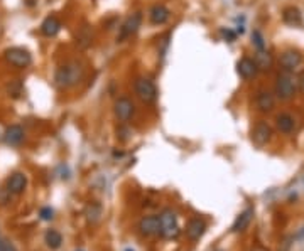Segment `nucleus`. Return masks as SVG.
Returning a JSON list of instances; mask_svg holds the SVG:
<instances>
[{"label": "nucleus", "mask_w": 304, "mask_h": 251, "mask_svg": "<svg viewBox=\"0 0 304 251\" xmlns=\"http://www.w3.org/2000/svg\"><path fill=\"white\" fill-rule=\"evenodd\" d=\"M39 216H41L42 221H51L52 218H54V211H52L51 207H42Z\"/></svg>", "instance_id": "obj_28"}, {"label": "nucleus", "mask_w": 304, "mask_h": 251, "mask_svg": "<svg viewBox=\"0 0 304 251\" xmlns=\"http://www.w3.org/2000/svg\"><path fill=\"white\" fill-rule=\"evenodd\" d=\"M80 251H81V249H80Z\"/></svg>", "instance_id": "obj_34"}, {"label": "nucleus", "mask_w": 304, "mask_h": 251, "mask_svg": "<svg viewBox=\"0 0 304 251\" xmlns=\"http://www.w3.org/2000/svg\"><path fill=\"white\" fill-rule=\"evenodd\" d=\"M296 86H297V90L304 95V69L296 76Z\"/></svg>", "instance_id": "obj_29"}, {"label": "nucleus", "mask_w": 304, "mask_h": 251, "mask_svg": "<svg viewBox=\"0 0 304 251\" xmlns=\"http://www.w3.org/2000/svg\"><path fill=\"white\" fill-rule=\"evenodd\" d=\"M85 78V67L80 61H66L54 71V86L57 90H70L80 85Z\"/></svg>", "instance_id": "obj_1"}, {"label": "nucleus", "mask_w": 304, "mask_h": 251, "mask_svg": "<svg viewBox=\"0 0 304 251\" xmlns=\"http://www.w3.org/2000/svg\"><path fill=\"white\" fill-rule=\"evenodd\" d=\"M252 218H254V207H247L244 212H240V216H236L233 226H231V231L233 233H242L250 226L252 223Z\"/></svg>", "instance_id": "obj_19"}, {"label": "nucleus", "mask_w": 304, "mask_h": 251, "mask_svg": "<svg viewBox=\"0 0 304 251\" xmlns=\"http://www.w3.org/2000/svg\"><path fill=\"white\" fill-rule=\"evenodd\" d=\"M41 34L46 37H54L61 31V21L56 16H47L41 24Z\"/></svg>", "instance_id": "obj_18"}, {"label": "nucleus", "mask_w": 304, "mask_h": 251, "mask_svg": "<svg viewBox=\"0 0 304 251\" xmlns=\"http://www.w3.org/2000/svg\"><path fill=\"white\" fill-rule=\"evenodd\" d=\"M113 113H115V117H117L118 122H122V123L129 122V120L135 115V105H134V101L130 100V98H127V96H122V98L115 100V103H113Z\"/></svg>", "instance_id": "obj_8"}, {"label": "nucleus", "mask_w": 304, "mask_h": 251, "mask_svg": "<svg viewBox=\"0 0 304 251\" xmlns=\"http://www.w3.org/2000/svg\"><path fill=\"white\" fill-rule=\"evenodd\" d=\"M255 106L260 113H270L276 108V95L269 90H260L255 96Z\"/></svg>", "instance_id": "obj_9"}, {"label": "nucleus", "mask_w": 304, "mask_h": 251, "mask_svg": "<svg viewBox=\"0 0 304 251\" xmlns=\"http://www.w3.org/2000/svg\"><path fill=\"white\" fill-rule=\"evenodd\" d=\"M169 17H171V12L162 4H156L149 11V21H151L152 26H164L169 21Z\"/></svg>", "instance_id": "obj_12"}, {"label": "nucleus", "mask_w": 304, "mask_h": 251, "mask_svg": "<svg viewBox=\"0 0 304 251\" xmlns=\"http://www.w3.org/2000/svg\"><path fill=\"white\" fill-rule=\"evenodd\" d=\"M0 251H6V239L0 238Z\"/></svg>", "instance_id": "obj_32"}, {"label": "nucleus", "mask_w": 304, "mask_h": 251, "mask_svg": "<svg viewBox=\"0 0 304 251\" xmlns=\"http://www.w3.org/2000/svg\"><path fill=\"white\" fill-rule=\"evenodd\" d=\"M297 91L296 86V78L292 76V73H282L277 76L276 79V86H274V95H276L277 100L281 101H289L291 98H294Z\"/></svg>", "instance_id": "obj_2"}, {"label": "nucleus", "mask_w": 304, "mask_h": 251, "mask_svg": "<svg viewBox=\"0 0 304 251\" xmlns=\"http://www.w3.org/2000/svg\"><path fill=\"white\" fill-rule=\"evenodd\" d=\"M252 44L257 51H265V39L260 31H254L252 32Z\"/></svg>", "instance_id": "obj_26"}, {"label": "nucleus", "mask_w": 304, "mask_h": 251, "mask_svg": "<svg viewBox=\"0 0 304 251\" xmlns=\"http://www.w3.org/2000/svg\"><path fill=\"white\" fill-rule=\"evenodd\" d=\"M7 93L14 96V98H17V96L22 95V81L21 79H14L11 83L7 85Z\"/></svg>", "instance_id": "obj_25"}, {"label": "nucleus", "mask_w": 304, "mask_h": 251, "mask_svg": "<svg viewBox=\"0 0 304 251\" xmlns=\"http://www.w3.org/2000/svg\"><path fill=\"white\" fill-rule=\"evenodd\" d=\"M127 251H132V249H127Z\"/></svg>", "instance_id": "obj_33"}, {"label": "nucleus", "mask_w": 304, "mask_h": 251, "mask_svg": "<svg viewBox=\"0 0 304 251\" xmlns=\"http://www.w3.org/2000/svg\"><path fill=\"white\" fill-rule=\"evenodd\" d=\"M91 42H93V32H91V29L88 26L81 27L80 32L76 34V44L86 49V47L91 46Z\"/></svg>", "instance_id": "obj_22"}, {"label": "nucleus", "mask_w": 304, "mask_h": 251, "mask_svg": "<svg viewBox=\"0 0 304 251\" xmlns=\"http://www.w3.org/2000/svg\"><path fill=\"white\" fill-rule=\"evenodd\" d=\"M4 57L9 64L17 67V69H26L32 64V54L24 47H9L4 52Z\"/></svg>", "instance_id": "obj_4"}, {"label": "nucleus", "mask_w": 304, "mask_h": 251, "mask_svg": "<svg viewBox=\"0 0 304 251\" xmlns=\"http://www.w3.org/2000/svg\"><path fill=\"white\" fill-rule=\"evenodd\" d=\"M254 62L257 66L259 71H269L272 67V56L269 54L267 51H257L255 52V57H254Z\"/></svg>", "instance_id": "obj_20"}, {"label": "nucleus", "mask_w": 304, "mask_h": 251, "mask_svg": "<svg viewBox=\"0 0 304 251\" xmlns=\"http://www.w3.org/2000/svg\"><path fill=\"white\" fill-rule=\"evenodd\" d=\"M129 135H130V130H129L127 127H124V125L117 130V137H118L120 140H127Z\"/></svg>", "instance_id": "obj_30"}, {"label": "nucleus", "mask_w": 304, "mask_h": 251, "mask_svg": "<svg viewBox=\"0 0 304 251\" xmlns=\"http://www.w3.org/2000/svg\"><path fill=\"white\" fill-rule=\"evenodd\" d=\"M236 73L242 79H252L257 76L259 69L257 66H255L254 59H250V57H242L238 62H236Z\"/></svg>", "instance_id": "obj_14"}, {"label": "nucleus", "mask_w": 304, "mask_h": 251, "mask_svg": "<svg viewBox=\"0 0 304 251\" xmlns=\"http://www.w3.org/2000/svg\"><path fill=\"white\" fill-rule=\"evenodd\" d=\"M101 212L103 211H101V206L98 202H91V204L86 206L85 216H86V219H88V223L96 224V223H100V219H101Z\"/></svg>", "instance_id": "obj_23"}, {"label": "nucleus", "mask_w": 304, "mask_h": 251, "mask_svg": "<svg viewBox=\"0 0 304 251\" xmlns=\"http://www.w3.org/2000/svg\"><path fill=\"white\" fill-rule=\"evenodd\" d=\"M272 138V128H270L269 123L265 122H259L257 125L254 127L252 130V140L254 143H257V145H265V143L269 142V140Z\"/></svg>", "instance_id": "obj_11"}, {"label": "nucleus", "mask_w": 304, "mask_h": 251, "mask_svg": "<svg viewBox=\"0 0 304 251\" xmlns=\"http://www.w3.org/2000/svg\"><path fill=\"white\" fill-rule=\"evenodd\" d=\"M142 12L137 11L134 14H130V16L125 19V21L122 22V26H120L118 29V34H117V42H124L127 41L129 37H132L137 34V31L141 29L142 26Z\"/></svg>", "instance_id": "obj_5"}, {"label": "nucleus", "mask_w": 304, "mask_h": 251, "mask_svg": "<svg viewBox=\"0 0 304 251\" xmlns=\"http://www.w3.org/2000/svg\"><path fill=\"white\" fill-rule=\"evenodd\" d=\"M161 221V234L166 239H172L179 234V224H177L176 212L172 209H164L162 214L159 216Z\"/></svg>", "instance_id": "obj_6"}, {"label": "nucleus", "mask_w": 304, "mask_h": 251, "mask_svg": "<svg viewBox=\"0 0 304 251\" xmlns=\"http://www.w3.org/2000/svg\"><path fill=\"white\" fill-rule=\"evenodd\" d=\"M220 34H221V37H223L226 42H233L235 37H236V32H233L231 29H221Z\"/></svg>", "instance_id": "obj_27"}, {"label": "nucleus", "mask_w": 304, "mask_h": 251, "mask_svg": "<svg viewBox=\"0 0 304 251\" xmlns=\"http://www.w3.org/2000/svg\"><path fill=\"white\" fill-rule=\"evenodd\" d=\"M139 231L142 236H154L161 233V221L159 216H146L139 221Z\"/></svg>", "instance_id": "obj_10"}, {"label": "nucleus", "mask_w": 304, "mask_h": 251, "mask_svg": "<svg viewBox=\"0 0 304 251\" xmlns=\"http://www.w3.org/2000/svg\"><path fill=\"white\" fill-rule=\"evenodd\" d=\"M282 19H284V22L289 24V26H292V27L301 26L302 24L301 12H299V9H296V7H287L282 14Z\"/></svg>", "instance_id": "obj_21"}, {"label": "nucleus", "mask_w": 304, "mask_h": 251, "mask_svg": "<svg viewBox=\"0 0 304 251\" xmlns=\"http://www.w3.org/2000/svg\"><path fill=\"white\" fill-rule=\"evenodd\" d=\"M27 187V177L22 172H14L7 181V191L11 194H22Z\"/></svg>", "instance_id": "obj_15"}, {"label": "nucleus", "mask_w": 304, "mask_h": 251, "mask_svg": "<svg viewBox=\"0 0 304 251\" xmlns=\"http://www.w3.org/2000/svg\"><path fill=\"white\" fill-rule=\"evenodd\" d=\"M24 128L21 125H11L6 132H4V142L7 143L9 147H19L24 142Z\"/></svg>", "instance_id": "obj_13"}, {"label": "nucleus", "mask_w": 304, "mask_h": 251, "mask_svg": "<svg viewBox=\"0 0 304 251\" xmlns=\"http://www.w3.org/2000/svg\"><path fill=\"white\" fill-rule=\"evenodd\" d=\"M134 91L137 98L146 105H152L157 100V88L151 78H137L134 83Z\"/></svg>", "instance_id": "obj_3"}, {"label": "nucleus", "mask_w": 304, "mask_h": 251, "mask_svg": "<svg viewBox=\"0 0 304 251\" xmlns=\"http://www.w3.org/2000/svg\"><path fill=\"white\" fill-rule=\"evenodd\" d=\"M276 128L284 135H289L296 128V118L291 113H281L276 117Z\"/></svg>", "instance_id": "obj_16"}, {"label": "nucleus", "mask_w": 304, "mask_h": 251, "mask_svg": "<svg viewBox=\"0 0 304 251\" xmlns=\"http://www.w3.org/2000/svg\"><path fill=\"white\" fill-rule=\"evenodd\" d=\"M61 243H63L61 233H57L56 229H49V231H47V233H46V244H47V248L57 249V248H61Z\"/></svg>", "instance_id": "obj_24"}, {"label": "nucleus", "mask_w": 304, "mask_h": 251, "mask_svg": "<svg viewBox=\"0 0 304 251\" xmlns=\"http://www.w3.org/2000/svg\"><path fill=\"white\" fill-rule=\"evenodd\" d=\"M6 251H17V249H16V246H14L12 243L6 241Z\"/></svg>", "instance_id": "obj_31"}, {"label": "nucleus", "mask_w": 304, "mask_h": 251, "mask_svg": "<svg viewBox=\"0 0 304 251\" xmlns=\"http://www.w3.org/2000/svg\"><path fill=\"white\" fill-rule=\"evenodd\" d=\"M302 61L304 59L301 52L294 49H287L279 57V67H281L284 73H294V71L302 64Z\"/></svg>", "instance_id": "obj_7"}, {"label": "nucleus", "mask_w": 304, "mask_h": 251, "mask_svg": "<svg viewBox=\"0 0 304 251\" xmlns=\"http://www.w3.org/2000/svg\"><path fill=\"white\" fill-rule=\"evenodd\" d=\"M205 231H206V223L200 218L191 219L186 226V236L191 241H198L203 234H205Z\"/></svg>", "instance_id": "obj_17"}]
</instances>
